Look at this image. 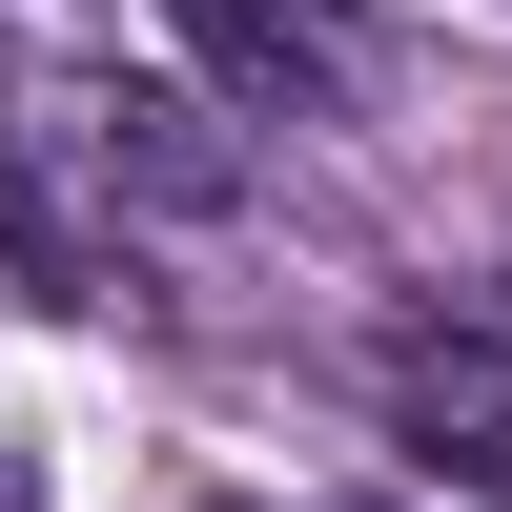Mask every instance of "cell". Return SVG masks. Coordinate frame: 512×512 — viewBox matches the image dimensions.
I'll use <instances>...</instances> for the list:
<instances>
[{
  "mask_svg": "<svg viewBox=\"0 0 512 512\" xmlns=\"http://www.w3.org/2000/svg\"><path fill=\"white\" fill-rule=\"evenodd\" d=\"M0 144H21L82 226H205V205H246V144L185 82H123V62H21L0 82Z\"/></svg>",
  "mask_w": 512,
  "mask_h": 512,
  "instance_id": "1",
  "label": "cell"
},
{
  "mask_svg": "<svg viewBox=\"0 0 512 512\" xmlns=\"http://www.w3.org/2000/svg\"><path fill=\"white\" fill-rule=\"evenodd\" d=\"M164 21H185L205 82L267 103V123H328V103L369 82V0H164Z\"/></svg>",
  "mask_w": 512,
  "mask_h": 512,
  "instance_id": "2",
  "label": "cell"
},
{
  "mask_svg": "<svg viewBox=\"0 0 512 512\" xmlns=\"http://www.w3.org/2000/svg\"><path fill=\"white\" fill-rule=\"evenodd\" d=\"M390 431L431 451V472L512 492V369H492V349H451V328H390Z\"/></svg>",
  "mask_w": 512,
  "mask_h": 512,
  "instance_id": "3",
  "label": "cell"
},
{
  "mask_svg": "<svg viewBox=\"0 0 512 512\" xmlns=\"http://www.w3.org/2000/svg\"><path fill=\"white\" fill-rule=\"evenodd\" d=\"M0 512H41V492H21V451H0Z\"/></svg>",
  "mask_w": 512,
  "mask_h": 512,
  "instance_id": "4",
  "label": "cell"
}]
</instances>
